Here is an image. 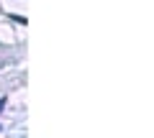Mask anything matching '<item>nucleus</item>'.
Returning a JSON list of instances; mask_svg holds the SVG:
<instances>
[{
	"label": "nucleus",
	"instance_id": "obj_1",
	"mask_svg": "<svg viewBox=\"0 0 154 138\" xmlns=\"http://www.w3.org/2000/svg\"><path fill=\"white\" fill-rule=\"evenodd\" d=\"M3 105H5V100H0V110H3Z\"/></svg>",
	"mask_w": 154,
	"mask_h": 138
}]
</instances>
